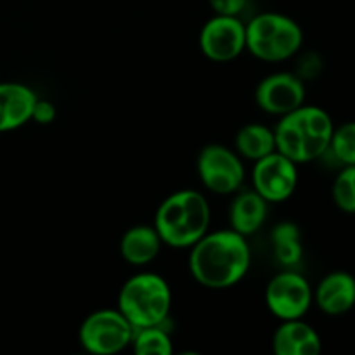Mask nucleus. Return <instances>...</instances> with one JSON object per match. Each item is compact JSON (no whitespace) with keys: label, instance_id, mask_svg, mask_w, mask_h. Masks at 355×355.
I'll return each instance as SVG.
<instances>
[{"label":"nucleus","instance_id":"nucleus-19","mask_svg":"<svg viewBox=\"0 0 355 355\" xmlns=\"http://www.w3.org/2000/svg\"><path fill=\"white\" fill-rule=\"evenodd\" d=\"M132 347L137 355H170L173 352L172 338L163 324L139 328L134 331Z\"/></svg>","mask_w":355,"mask_h":355},{"label":"nucleus","instance_id":"nucleus-2","mask_svg":"<svg viewBox=\"0 0 355 355\" xmlns=\"http://www.w3.org/2000/svg\"><path fill=\"white\" fill-rule=\"evenodd\" d=\"M333 130V120L324 110L304 104L277 121L276 149L297 165L314 162L328 153Z\"/></svg>","mask_w":355,"mask_h":355},{"label":"nucleus","instance_id":"nucleus-12","mask_svg":"<svg viewBox=\"0 0 355 355\" xmlns=\"http://www.w3.org/2000/svg\"><path fill=\"white\" fill-rule=\"evenodd\" d=\"M37 94L24 83H0V134L21 128L33 118Z\"/></svg>","mask_w":355,"mask_h":355},{"label":"nucleus","instance_id":"nucleus-3","mask_svg":"<svg viewBox=\"0 0 355 355\" xmlns=\"http://www.w3.org/2000/svg\"><path fill=\"white\" fill-rule=\"evenodd\" d=\"M211 210L208 200L193 189L170 194L159 203L155 214V229L163 245L177 250H189L210 229Z\"/></svg>","mask_w":355,"mask_h":355},{"label":"nucleus","instance_id":"nucleus-5","mask_svg":"<svg viewBox=\"0 0 355 355\" xmlns=\"http://www.w3.org/2000/svg\"><path fill=\"white\" fill-rule=\"evenodd\" d=\"M304 44V30L290 16L262 12L246 24V51L266 62L293 58Z\"/></svg>","mask_w":355,"mask_h":355},{"label":"nucleus","instance_id":"nucleus-6","mask_svg":"<svg viewBox=\"0 0 355 355\" xmlns=\"http://www.w3.org/2000/svg\"><path fill=\"white\" fill-rule=\"evenodd\" d=\"M134 331V326L118 309H101L83 319L78 340L89 354L113 355L130 345Z\"/></svg>","mask_w":355,"mask_h":355},{"label":"nucleus","instance_id":"nucleus-18","mask_svg":"<svg viewBox=\"0 0 355 355\" xmlns=\"http://www.w3.org/2000/svg\"><path fill=\"white\" fill-rule=\"evenodd\" d=\"M272 252L277 262L286 269H293L302 262L304 246H302L300 229L293 222H281L270 234Z\"/></svg>","mask_w":355,"mask_h":355},{"label":"nucleus","instance_id":"nucleus-21","mask_svg":"<svg viewBox=\"0 0 355 355\" xmlns=\"http://www.w3.org/2000/svg\"><path fill=\"white\" fill-rule=\"evenodd\" d=\"M333 200L340 210L355 214V165H349L340 172L333 184Z\"/></svg>","mask_w":355,"mask_h":355},{"label":"nucleus","instance_id":"nucleus-14","mask_svg":"<svg viewBox=\"0 0 355 355\" xmlns=\"http://www.w3.org/2000/svg\"><path fill=\"white\" fill-rule=\"evenodd\" d=\"M321 349L318 331L302 319L281 321L274 331L272 350L276 355H318Z\"/></svg>","mask_w":355,"mask_h":355},{"label":"nucleus","instance_id":"nucleus-22","mask_svg":"<svg viewBox=\"0 0 355 355\" xmlns=\"http://www.w3.org/2000/svg\"><path fill=\"white\" fill-rule=\"evenodd\" d=\"M215 14L220 16H239L248 0H208Z\"/></svg>","mask_w":355,"mask_h":355},{"label":"nucleus","instance_id":"nucleus-20","mask_svg":"<svg viewBox=\"0 0 355 355\" xmlns=\"http://www.w3.org/2000/svg\"><path fill=\"white\" fill-rule=\"evenodd\" d=\"M328 151L345 166L355 165V121L335 128Z\"/></svg>","mask_w":355,"mask_h":355},{"label":"nucleus","instance_id":"nucleus-23","mask_svg":"<svg viewBox=\"0 0 355 355\" xmlns=\"http://www.w3.org/2000/svg\"><path fill=\"white\" fill-rule=\"evenodd\" d=\"M31 120L38 121L42 125L52 123L55 120V107L54 104L49 103L45 99H37V104H35L33 110V118Z\"/></svg>","mask_w":355,"mask_h":355},{"label":"nucleus","instance_id":"nucleus-16","mask_svg":"<svg viewBox=\"0 0 355 355\" xmlns=\"http://www.w3.org/2000/svg\"><path fill=\"white\" fill-rule=\"evenodd\" d=\"M163 241L155 225H134L120 239L121 259L135 267H144L159 255Z\"/></svg>","mask_w":355,"mask_h":355},{"label":"nucleus","instance_id":"nucleus-9","mask_svg":"<svg viewBox=\"0 0 355 355\" xmlns=\"http://www.w3.org/2000/svg\"><path fill=\"white\" fill-rule=\"evenodd\" d=\"M252 184L267 203H283L293 196L298 186L297 163L276 149L255 162Z\"/></svg>","mask_w":355,"mask_h":355},{"label":"nucleus","instance_id":"nucleus-13","mask_svg":"<svg viewBox=\"0 0 355 355\" xmlns=\"http://www.w3.org/2000/svg\"><path fill=\"white\" fill-rule=\"evenodd\" d=\"M267 215L269 203L255 189H239L234 193V200L229 207V224L232 231L248 238L263 227Z\"/></svg>","mask_w":355,"mask_h":355},{"label":"nucleus","instance_id":"nucleus-17","mask_svg":"<svg viewBox=\"0 0 355 355\" xmlns=\"http://www.w3.org/2000/svg\"><path fill=\"white\" fill-rule=\"evenodd\" d=\"M236 153L243 159L259 162L263 156L276 151V137L272 128L262 123H248L236 134L234 139Z\"/></svg>","mask_w":355,"mask_h":355},{"label":"nucleus","instance_id":"nucleus-10","mask_svg":"<svg viewBox=\"0 0 355 355\" xmlns=\"http://www.w3.org/2000/svg\"><path fill=\"white\" fill-rule=\"evenodd\" d=\"M200 49L210 61H234L246 51V24L238 16L215 14L201 28Z\"/></svg>","mask_w":355,"mask_h":355},{"label":"nucleus","instance_id":"nucleus-1","mask_svg":"<svg viewBox=\"0 0 355 355\" xmlns=\"http://www.w3.org/2000/svg\"><path fill=\"white\" fill-rule=\"evenodd\" d=\"M189 272L208 290H229L245 279L252 266V250L245 236L232 229L208 231L191 246Z\"/></svg>","mask_w":355,"mask_h":355},{"label":"nucleus","instance_id":"nucleus-11","mask_svg":"<svg viewBox=\"0 0 355 355\" xmlns=\"http://www.w3.org/2000/svg\"><path fill=\"white\" fill-rule=\"evenodd\" d=\"M257 106L267 114L284 116L305 103V85L295 73L277 71L260 80L255 89Z\"/></svg>","mask_w":355,"mask_h":355},{"label":"nucleus","instance_id":"nucleus-8","mask_svg":"<svg viewBox=\"0 0 355 355\" xmlns=\"http://www.w3.org/2000/svg\"><path fill=\"white\" fill-rule=\"evenodd\" d=\"M312 302H314V291L300 272L288 269L284 272L276 274L267 283V309L279 321L304 319Z\"/></svg>","mask_w":355,"mask_h":355},{"label":"nucleus","instance_id":"nucleus-15","mask_svg":"<svg viewBox=\"0 0 355 355\" xmlns=\"http://www.w3.org/2000/svg\"><path fill=\"white\" fill-rule=\"evenodd\" d=\"M318 307L328 315H342L355 305V279L345 270L328 274L314 293Z\"/></svg>","mask_w":355,"mask_h":355},{"label":"nucleus","instance_id":"nucleus-7","mask_svg":"<svg viewBox=\"0 0 355 355\" xmlns=\"http://www.w3.org/2000/svg\"><path fill=\"white\" fill-rule=\"evenodd\" d=\"M198 177L210 193L229 196L245 182V163L236 151L224 144H208L198 155Z\"/></svg>","mask_w":355,"mask_h":355},{"label":"nucleus","instance_id":"nucleus-4","mask_svg":"<svg viewBox=\"0 0 355 355\" xmlns=\"http://www.w3.org/2000/svg\"><path fill=\"white\" fill-rule=\"evenodd\" d=\"M172 309V290L165 277L141 272L125 281L118 293V311L134 329L165 324Z\"/></svg>","mask_w":355,"mask_h":355}]
</instances>
